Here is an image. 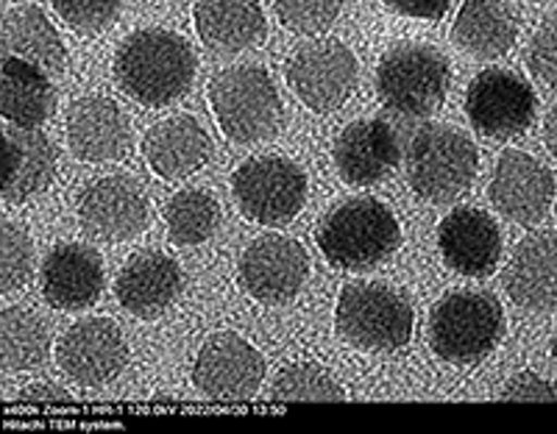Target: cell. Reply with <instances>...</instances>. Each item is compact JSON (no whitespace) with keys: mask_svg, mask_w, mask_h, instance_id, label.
I'll use <instances>...</instances> for the list:
<instances>
[{"mask_svg":"<svg viewBox=\"0 0 557 434\" xmlns=\"http://www.w3.org/2000/svg\"><path fill=\"white\" fill-rule=\"evenodd\" d=\"M148 168L165 182L193 176L212 157V139L190 114H176L151 128L143 139Z\"/></svg>","mask_w":557,"mask_h":434,"instance_id":"obj_21","label":"cell"},{"mask_svg":"<svg viewBox=\"0 0 557 434\" xmlns=\"http://www.w3.org/2000/svg\"><path fill=\"white\" fill-rule=\"evenodd\" d=\"M343 0H276V17L285 28L305 37L323 34L337 20Z\"/></svg>","mask_w":557,"mask_h":434,"instance_id":"obj_32","label":"cell"},{"mask_svg":"<svg viewBox=\"0 0 557 434\" xmlns=\"http://www.w3.org/2000/svg\"><path fill=\"white\" fill-rule=\"evenodd\" d=\"M165 226L176 246H201L221 226V207L203 189H184L165 203Z\"/></svg>","mask_w":557,"mask_h":434,"instance_id":"obj_29","label":"cell"},{"mask_svg":"<svg viewBox=\"0 0 557 434\" xmlns=\"http://www.w3.org/2000/svg\"><path fill=\"white\" fill-rule=\"evenodd\" d=\"M114 82L143 107H168L190 92L196 53L178 34L143 28L128 34L114 53Z\"/></svg>","mask_w":557,"mask_h":434,"instance_id":"obj_1","label":"cell"},{"mask_svg":"<svg viewBox=\"0 0 557 434\" xmlns=\"http://www.w3.org/2000/svg\"><path fill=\"white\" fill-rule=\"evenodd\" d=\"M128 120L121 107L103 95H89L70 107L67 145L82 162H109L123 159L128 151Z\"/></svg>","mask_w":557,"mask_h":434,"instance_id":"obj_19","label":"cell"},{"mask_svg":"<svg viewBox=\"0 0 557 434\" xmlns=\"http://www.w3.org/2000/svg\"><path fill=\"white\" fill-rule=\"evenodd\" d=\"M57 362L73 382L84 387H101L123 373L128 346L117 323L109 318H89L67 328L57 346Z\"/></svg>","mask_w":557,"mask_h":434,"instance_id":"obj_13","label":"cell"},{"mask_svg":"<svg viewBox=\"0 0 557 434\" xmlns=\"http://www.w3.org/2000/svg\"><path fill=\"white\" fill-rule=\"evenodd\" d=\"M335 326L343 340L366 351H396L412 337V307L399 289L380 282L346 284Z\"/></svg>","mask_w":557,"mask_h":434,"instance_id":"obj_6","label":"cell"},{"mask_svg":"<svg viewBox=\"0 0 557 434\" xmlns=\"http://www.w3.org/2000/svg\"><path fill=\"white\" fill-rule=\"evenodd\" d=\"M535 107H539L535 89L513 70H482L466 92L471 126L491 139L521 137L532 126Z\"/></svg>","mask_w":557,"mask_h":434,"instance_id":"obj_9","label":"cell"},{"mask_svg":"<svg viewBox=\"0 0 557 434\" xmlns=\"http://www.w3.org/2000/svg\"><path fill=\"white\" fill-rule=\"evenodd\" d=\"M287 82L312 112H335L357 87V59L337 39L312 42L287 62Z\"/></svg>","mask_w":557,"mask_h":434,"instance_id":"obj_11","label":"cell"},{"mask_svg":"<svg viewBox=\"0 0 557 434\" xmlns=\"http://www.w3.org/2000/svg\"><path fill=\"white\" fill-rule=\"evenodd\" d=\"M51 351V328L37 312L12 307L0 315V357L7 371L42 365Z\"/></svg>","mask_w":557,"mask_h":434,"instance_id":"obj_28","label":"cell"},{"mask_svg":"<svg viewBox=\"0 0 557 434\" xmlns=\"http://www.w3.org/2000/svg\"><path fill=\"white\" fill-rule=\"evenodd\" d=\"M59 17L82 37L109 28L121 12V0H51Z\"/></svg>","mask_w":557,"mask_h":434,"instance_id":"obj_33","label":"cell"},{"mask_svg":"<svg viewBox=\"0 0 557 434\" xmlns=\"http://www.w3.org/2000/svg\"><path fill=\"white\" fill-rule=\"evenodd\" d=\"M209 107L232 142H260L282 123V98L262 67L240 64L209 84Z\"/></svg>","mask_w":557,"mask_h":434,"instance_id":"obj_5","label":"cell"},{"mask_svg":"<svg viewBox=\"0 0 557 434\" xmlns=\"http://www.w3.org/2000/svg\"><path fill=\"white\" fill-rule=\"evenodd\" d=\"M310 276V257L296 239L282 234L253 239L240 257V284L253 301L287 303Z\"/></svg>","mask_w":557,"mask_h":434,"instance_id":"obj_12","label":"cell"},{"mask_svg":"<svg viewBox=\"0 0 557 434\" xmlns=\"http://www.w3.org/2000/svg\"><path fill=\"white\" fill-rule=\"evenodd\" d=\"M396 214L376 198H348L318 226V248L343 271H371L399 248Z\"/></svg>","mask_w":557,"mask_h":434,"instance_id":"obj_2","label":"cell"},{"mask_svg":"<svg viewBox=\"0 0 557 434\" xmlns=\"http://www.w3.org/2000/svg\"><path fill=\"white\" fill-rule=\"evenodd\" d=\"M34 246L23 226L7 221L0 226V293H14L32 278Z\"/></svg>","mask_w":557,"mask_h":434,"instance_id":"obj_31","label":"cell"},{"mask_svg":"<svg viewBox=\"0 0 557 434\" xmlns=\"http://www.w3.org/2000/svg\"><path fill=\"white\" fill-rule=\"evenodd\" d=\"M57 109V89L42 67L3 57L0 112L14 128H39Z\"/></svg>","mask_w":557,"mask_h":434,"instance_id":"obj_25","label":"cell"},{"mask_svg":"<svg viewBox=\"0 0 557 434\" xmlns=\"http://www.w3.org/2000/svg\"><path fill=\"white\" fill-rule=\"evenodd\" d=\"M519 37V23L505 0H466L457 12L451 39L476 59L505 57Z\"/></svg>","mask_w":557,"mask_h":434,"instance_id":"obj_26","label":"cell"},{"mask_svg":"<svg viewBox=\"0 0 557 434\" xmlns=\"http://www.w3.org/2000/svg\"><path fill=\"white\" fill-rule=\"evenodd\" d=\"M265 379V359L240 334L223 332L209 337L198 351L193 384L212 401H251Z\"/></svg>","mask_w":557,"mask_h":434,"instance_id":"obj_10","label":"cell"},{"mask_svg":"<svg viewBox=\"0 0 557 434\" xmlns=\"http://www.w3.org/2000/svg\"><path fill=\"white\" fill-rule=\"evenodd\" d=\"M57 176V148L37 128H9L7 132V182L3 201L26 203L51 187Z\"/></svg>","mask_w":557,"mask_h":434,"instance_id":"obj_24","label":"cell"},{"mask_svg":"<svg viewBox=\"0 0 557 434\" xmlns=\"http://www.w3.org/2000/svg\"><path fill=\"white\" fill-rule=\"evenodd\" d=\"M335 168L351 187L380 184L399 168V137L385 120H357L335 139Z\"/></svg>","mask_w":557,"mask_h":434,"instance_id":"obj_16","label":"cell"},{"mask_svg":"<svg viewBox=\"0 0 557 434\" xmlns=\"http://www.w3.org/2000/svg\"><path fill=\"white\" fill-rule=\"evenodd\" d=\"M271 398L276 404H312V401H346L337 379L315 362H298L285 368L273 382Z\"/></svg>","mask_w":557,"mask_h":434,"instance_id":"obj_30","label":"cell"},{"mask_svg":"<svg viewBox=\"0 0 557 434\" xmlns=\"http://www.w3.org/2000/svg\"><path fill=\"white\" fill-rule=\"evenodd\" d=\"M193 20L212 53H240L265 37L260 0H198Z\"/></svg>","mask_w":557,"mask_h":434,"instance_id":"obj_23","label":"cell"},{"mask_svg":"<svg viewBox=\"0 0 557 434\" xmlns=\"http://www.w3.org/2000/svg\"><path fill=\"white\" fill-rule=\"evenodd\" d=\"M437 246L446 264L460 276H487L502 257V232L487 212L460 207L449 212L437 228Z\"/></svg>","mask_w":557,"mask_h":434,"instance_id":"obj_17","label":"cell"},{"mask_svg":"<svg viewBox=\"0 0 557 434\" xmlns=\"http://www.w3.org/2000/svg\"><path fill=\"white\" fill-rule=\"evenodd\" d=\"M232 193L248 221L285 226L305 207L307 176L285 157H253L235 171Z\"/></svg>","mask_w":557,"mask_h":434,"instance_id":"obj_8","label":"cell"},{"mask_svg":"<svg viewBox=\"0 0 557 434\" xmlns=\"http://www.w3.org/2000/svg\"><path fill=\"white\" fill-rule=\"evenodd\" d=\"M182 268L162 251L134 253L123 264L114 293L126 312L137 318H159L182 293Z\"/></svg>","mask_w":557,"mask_h":434,"instance_id":"obj_20","label":"cell"},{"mask_svg":"<svg viewBox=\"0 0 557 434\" xmlns=\"http://www.w3.org/2000/svg\"><path fill=\"white\" fill-rule=\"evenodd\" d=\"M3 57L23 59L45 73H59L67 62L62 37L39 7H14L3 17Z\"/></svg>","mask_w":557,"mask_h":434,"instance_id":"obj_27","label":"cell"},{"mask_svg":"<svg viewBox=\"0 0 557 434\" xmlns=\"http://www.w3.org/2000/svg\"><path fill=\"white\" fill-rule=\"evenodd\" d=\"M544 142L549 148L552 157L557 159V107L546 114V123H544Z\"/></svg>","mask_w":557,"mask_h":434,"instance_id":"obj_38","label":"cell"},{"mask_svg":"<svg viewBox=\"0 0 557 434\" xmlns=\"http://www.w3.org/2000/svg\"><path fill=\"white\" fill-rule=\"evenodd\" d=\"M393 9L407 17H421V20H441L449 12L451 0H387Z\"/></svg>","mask_w":557,"mask_h":434,"instance_id":"obj_36","label":"cell"},{"mask_svg":"<svg viewBox=\"0 0 557 434\" xmlns=\"http://www.w3.org/2000/svg\"><path fill=\"white\" fill-rule=\"evenodd\" d=\"M480 153L466 132L457 126L418 128L407 148V182L418 196L432 203L460 198L474 184Z\"/></svg>","mask_w":557,"mask_h":434,"instance_id":"obj_3","label":"cell"},{"mask_svg":"<svg viewBox=\"0 0 557 434\" xmlns=\"http://www.w3.org/2000/svg\"><path fill=\"white\" fill-rule=\"evenodd\" d=\"M451 70L432 45L407 42L385 53L376 70L380 101L407 117H430L446 101Z\"/></svg>","mask_w":557,"mask_h":434,"instance_id":"obj_7","label":"cell"},{"mask_svg":"<svg viewBox=\"0 0 557 434\" xmlns=\"http://www.w3.org/2000/svg\"><path fill=\"white\" fill-rule=\"evenodd\" d=\"M502 401H557V387L535 373H519L502 390Z\"/></svg>","mask_w":557,"mask_h":434,"instance_id":"obj_35","label":"cell"},{"mask_svg":"<svg viewBox=\"0 0 557 434\" xmlns=\"http://www.w3.org/2000/svg\"><path fill=\"white\" fill-rule=\"evenodd\" d=\"M505 332V315L491 293L457 289L435 303L430 343L451 365H474L494 351Z\"/></svg>","mask_w":557,"mask_h":434,"instance_id":"obj_4","label":"cell"},{"mask_svg":"<svg viewBox=\"0 0 557 434\" xmlns=\"http://www.w3.org/2000/svg\"><path fill=\"white\" fill-rule=\"evenodd\" d=\"M20 401H28V404H64L70 401V393L67 390H59L53 384H34L28 390L20 393Z\"/></svg>","mask_w":557,"mask_h":434,"instance_id":"obj_37","label":"cell"},{"mask_svg":"<svg viewBox=\"0 0 557 434\" xmlns=\"http://www.w3.org/2000/svg\"><path fill=\"white\" fill-rule=\"evenodd\" d=\"M552 357H555V362H557V334H555V343H552Z\"/></svg>","mask_w":557,"mask_h":434,"instance_id":"obj_39","label":"cell"},{"mask_svg":"<svg viewBox=\"0 0 557 434\" xmlns=\"http://www.w3.org/2000/svg\"><path fill=\"white\" fill-rule=\"evenodd\" d=\"M42 296L57 309H87L103 289V262L96 248L82 243L53 246L42 264Z\"/></svg>","mask_w":557,"mask_h":434,"instance_id":"obj_18","label":"cell"},{"mask_svg":"<svg viewBox=\"0 0 557 434\" xmlns=\"http://www.w3.org/2000/svg\"><path fill=\"white\" fill-rule=\"evenodd\" d=\"M84 232L98 239H132L148 226V201L128 176H107L89 184L78 201Z\"/></svg>","mask_w":557,"mask_h":434,"instance_id":"obj_15","label":"cell"},{"mask_svg":"<svg viewBox=\"0 0 557 434\" xmlns=\"http://www.w3.org/2000/svg\"><path fill=\"white\" fill-rule=\"evenodd\" d=\"M527 62H530L532 76L546 87L557 89V14H549L539 32L532 34Z\"/></svg>","mask_w":557,"mask_h":434,"instance_id":"obj_34","label":"cell"},{"mask_svg":"<svg viewBox=\"0 0 557 434\" xmlns=\"http://www.w3.org/2000/svg\"><path fill=\"white\" fill-rule=\"evenodd\" d=\"M505 289L532 312L557 309V232H535L521 239L505 271Z\"/></svg>","mask_w":557,"mask_h":434,"instance_id":"obj_22","label":"cell"},{"mask_svg":"<svg viewBox=\"0 0 557 434\" xmlns=\"http://www.w3.org/2000/svg\"><path fill=\"white\" fill-rule=\"evenodd\" d=\"M491 201L505 218L530 226L544 221L555 201V178L549 168L524 151H505L491 178Z\"/></svg>","mask_w":557,"mask_h":434,"instance_id":"obj_14","label":"cell"}]
</instances>
